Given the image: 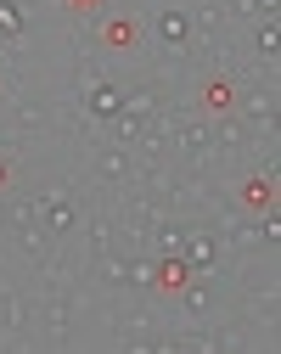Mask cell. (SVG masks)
<instances>
[{"label":"cell","mask_w":281,"mask_h":354,"mask_svg":"<svg viewBox=\"0 0 281 354\" xmlns=\"http://www.w3.org/2000/svg\"><path fill=\"white\" fill-rule=\"evenodd\" d=\"M230 102H237V91H230L225 79H208V84H203V107H208V113H225Z\"/></svg>","instance_id":"2"},{"label":"cell","mask_w":281,"mask_h":354,"mask_svg":"<svg viewBox=\"0 0 281 354\" xmlns=\"http://www.w3.org/2000/svg\"><path fill=\"white\" fill-rule=\"evenodd\" d=\"M270 197H275L270 180H248V186H242V203H248V208H270Z\"/></svg>","instance_id":"4"},{"label":"cell","mask_w":281,"mask_h":354,"mask_svg":"<svg viewBox=\"0 0 281 354\" xmlns=\"http://www.w3.org/2000/svg\"><path fill=\"white\" fill-rule=\"evenodd\" d=\"M102 39H107L113 51H135V46H140V23H135V17H113V23L102 28Z\"/></svg>","instance_id":"1"},{"label":"cell","mask_w":281,"mask_h":354,"mask_svg":"<svg viewBox=\"0 0 281 354\" xmlns=\"http://www.w3.org/2000/svg\"><path fill=\"white\" fill-rule=\"evenodd\" d=\"M158 287H163V292H180V287H185V264H180V259H163V264H158Z\"/></svg>","instance_id":"3"},{"label":"cell","mask_w":281,"mask_h":354,"mask_svg":"<svg viewBox=\"0 0 281 354\" xmlns=\"http://www.w3.org/2000/svg\"><path fill=\"white\" fill-rule=\"evenodd\" d=\"M6 180H12V163H6V158H0V186H6Z\"/></svg>","instance_id":"5"}]
</instances>
